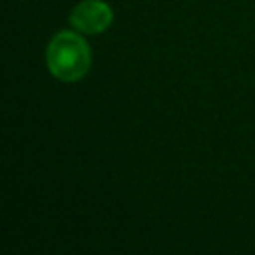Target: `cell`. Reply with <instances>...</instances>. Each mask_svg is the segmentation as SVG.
I'll return each instance as SVG.
<instances>
[{"label": "cell", "mask_w": 255, "mask_h": 255, "mask_svg": "<svg viewBox=\"0 0 255 255\" xmlns=\"http://www.w3.org/2000/svg\"><path fill=\"white\" fill-rule=\"evenodd\" d=\"M46 66L60 82H78L92 68V50L88 42L72 30H60L46 48Z\"/></svg>", "instance_id": "1"}, {"label": "cell", "mask_w": 255, "mask_h": 255, "mask_svg": "<svg viewBox=\"0 0 255 255\" xmlns=\"http://www.w3.org/2000/svg\"><path fill=\"white\" fill-rule=\"evenodd\" d=\"M114 22V10L104 0H82L70 12V24L80 34H102Z\"/></svg>", "instance_id": "2"}]
</instances>
